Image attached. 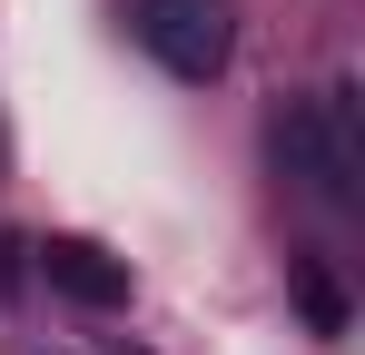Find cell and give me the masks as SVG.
<instances>
[{
  "mask_svg": "<svg viewBox=\"0 0 365 355\" xmlns=\"http://www.w3.org/2000/svg\"><path fill=\"white\" fill-rule=\"evenodd\" d=\"M277 148H287V168H297L326 207H356V197H365V187H356V178H365V138H356V99H346V89L306 99V109L277 128Z\"/></svg>",
  "mask_w": 365,
  "mask_h": 355,
  "instance_id": "6da1fadb",
  "label": "cell"
},
{
  "mask_svg": "<svg viewBox=\"0 0 365 355\" xmlns=\"http://www.w3.org/2000/svg\"><path fill=\"white\" fill-rule=\"evenodd\" d=\"M40 267H50V287L79 296V306H128V267L109 257V247H89V237H50Z\"/></svg>",
  "mask_w": 365,
  "mask_h": 355,
  "instance_id": "3957f363",
  "label": "cell"
},
{
  "mask_svg": "<svg viewBox=\"0 0 365 355\" xmlns=\"http://www.w3.org/2000/svg\"><path fill=\"white\" fill-rule=\"evenodd\" d=\"M138 50L168 79H217L237 50V10L227 0H138Z\"/></svg>",
  "mask_w": 365,
  "mask_h": 355,
  "instance_id": "7a4b0ae2",
  "label": "cell"
}]
</instances>
